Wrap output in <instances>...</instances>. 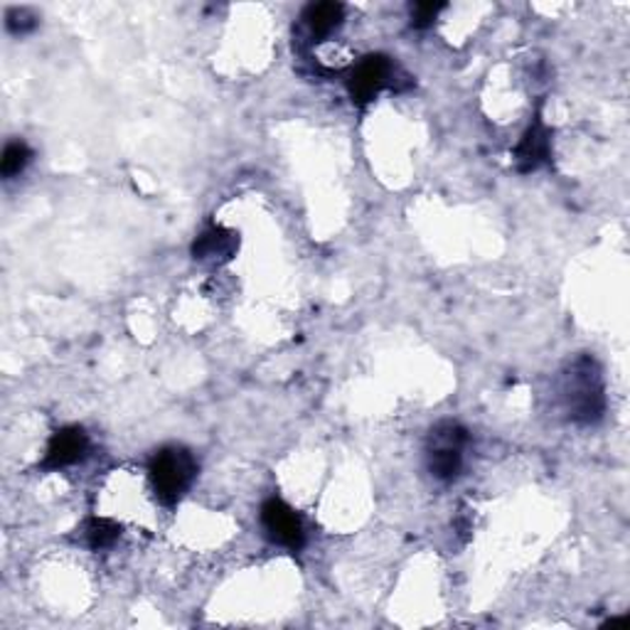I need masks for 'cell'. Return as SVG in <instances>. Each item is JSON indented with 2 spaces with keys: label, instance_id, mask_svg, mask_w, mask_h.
<instances>
[{
  "label": "cell",
  "instance_id": "obj_1",
  "mask_svg": "<svg viewBox=\"0 0 630 630\" xmlns=\"http://www.w3.org/2000/svg\"><path fill=\"white\" fill-rule=\"evenodd\" d=\"M559 399L574 424H599L606 414V380L599 362L591 355L569 360L559 375Z\"/></svg>",
  "mask_w": 630,
  "mask_h": 630
},
{
  "label": "cell",
  "instance_id": "obj_2",
  "mask_svg": "<svg viewBox=\"0 0 630 630\" xmlns=\"http://www.w3.org/2000/svg\"><path fill=\"white\" fill-rule=\"evenodd\" d=\"M153 493L165 508L178 505L183 495L195 483L197 461L183 446H165L151 458L148 466Z\"/></svg>",
  "mask_w": 630,
  "mask_h": 630
},
{
  "label": "cell",
  "instance_id": "obj_3",
  "mask_svg": "<svg viewBox=\"0 0 630 630\" xmlns=\"http://www.w3.org/2000/svg\"><path fill=\"white\" fill-rule=\"evenodd\" d=\"M471 434L458 421H441L426 436V468L441 483H453L463 471V451Z\"/></svg>",
  "mask_w": 630,
  "mask_h": 630
},
{
  "label": "cell",
  "instance_id": "obj_4",
  "mask_svg": "<svg viewBox=\"0 0 630 630\" xmlns=\"http://www.w3.org/2000/svg\"><path fill=\"white\" fill-rule=\"evenodd\" d=\"M397 82V64L387 55H367L348 72L345 87L350 99L360 109H365L380 96V92L394 87Z\"/></svg>",
  "mask_w": 630,
  "mask_h": 630
},
{
  "label": "cell",
  "instance_id": "obj_5",
  "mask_svg": "<svg viewBox=\"0 0 630 630\" xmlns=\"http://www.w3.org/2000/svg\"><path fill=\"white\" fill-rule=\"evenodd\" d=\"M261 527L266 537L291 552H298L306 544V530L301 517L296 515L291 505H286L279 498H269L261 505Z\"/></svg>",
  "mask_w": 630,
  "mask_h": 630
},
{
  "label": "cell",
  "instance_id": "obj_6",
  "mask_svg": "<svg viewBox=\"0 0 630 630\" xmlns=\"http://www.w3.org/2000/svg\"><path fill=\"white\" fill-rule=\"evenodd\" d=\"M89 453V436L82 426H64V429L52 434L47 444L45 458L40 461L42 471H62L74 463L84 461V456Z\"/></svg>",
  "mask_w": 630,
  "mask_h": 630
},
{
  "label": "cell",
  "instance_id": "obj_7",
  "mask_svg": "<svg viewBox=\"0 0 630 630\" xmlns=\"http://www.w3.org/2000/svg\"><path fill=\"white\" fill-rule=\"evenodd\" d=\"M515 168L517 173L530 175L535 170L544 168L552 160V131L547 124L542 121V114L535 116V121L527 126V131L522 134L520 143L515 146Z\"/></svg>",
  "mask_w": 630,
  "mask_h": 630
},
{
  "label": "cell",
  "instance_id": "obj_8",
  "mask_svg": "<svg viewBox=\"0 0 630 630\" xmlns=\"http://www.w3.org/2000/svg\"><path fill=\"white\" fill-rule=\"evenodd\" d=\"M239 252V234L234 229L222 227V224H212L200 234L192 244V259L205 261L212 266L229 264Z\"/></svg>",
  "mask_w": 630,
  "mask_h": 630
},
{
  "label": "cell",
  "instance_id": "obj_9",
  "mask_svg": "<svg viewBox=\"0 0 630 630\" xmlns=\"http://www.w3.org/2000/svg\"><path fill=\"white\" fill-rule=\"evenodd\" d=\"M303 28L311 45L328 40L333 32L343 25L345 20V6L340 3H311L303 10Z\"/></svg>",
  "mask_w": 630,
  "mask_h": 630
},
{
  "label": "cell",
  "instance_id": "obj_10",
  "mask_svg": "<svg viewBox=\"0 0 630 630\" xmlns=\"http://www.w3.org/2000/svg\"><path fill=\"white\" fill-rule=\"evenodd\" d=\"M121 532L124 530H121L119 522H114L109 517H89L82 527L84 542H87V547L94 552L111 549L114 544L121 540Z\"/></svg>",
  "mask_w": 630,
  "mask_h": 630
},
{
  "label": "cell",
  "instance_id": "obj_11",
  "mask_svg": "<svg viewBox=\"0 0 630 630\" xmlns=\"http://www.w3.org/2000/svg\"><path fill=\"white\" fill-rule=\"evenodd\" d=\"M32 160V148L25 141H10L0 158V175L6 180L18 178L23 170L30 165Z\"/></svg>",
  "mask_w": 630,
  "mask_h": 630
},
{
  "label": "cell",
  "instance_id": "obj_12",
  "mask_svg": "<svg viewBox=\"0 0 630 630\" xmlns=\"http://www.w3.org/2000/svg\"><path fill=\"white\" fill-rule=\"evenodd\" d=\"M6 28L10 35L23 38L38 28V15L30 8H10L6 13Z\"/></svg>",
  "mask_w": 630,
  "mask_h": 630
},
{
  "label": "cell",
  "instance_id": "obj_13",
  "mask_svg": "<svg viewBox=\"0 0 630 630\" xmlns=\"http://www.w3.org/2000/svg\"><path fill=\"white\" fill-rule=\"evenodd\" d=\"M446 3H414L412 10V28L414 30H426L436 23Z\"/></svg>",
  "mask_w": 630,
  "mask_h": 630
},
{
  "label": "cell",
  "instance_id": "obj_14",
  "mask_svg": "<svg viewBox=\"0 0 630 630\" xmlns=\"http://www.w3.org/2000/svg\"><path fill=\"white\" fill-rule=\"evenodd\" d=\"M628 626V616H623V618H611V621H608L604 628H626Z\"/></svg>",
  "mask_w": 630,
  "mask_h": 630
}]
</instances>
